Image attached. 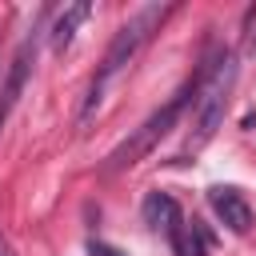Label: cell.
I'll return each mask as SVG.
<instances>
[{
	"instance_id": "3957f363",
	"label": "cell",
	"mask_w": 256,
	"mask_h": 256,
	"mask_svg": "<svg viewBox=\"0 0 256 256\" xmlns=\"http://www.w3.org/2000/svg\"><path fill=\"white\" fill-rule=\"evenodd\" d=\"M192 96H196V76L184 80L180 92H176L168 104H160V108H156V112H152V116H148L128 140H120V144L108 152V164H104V168H108V172H124V168L140 164V160H144V156H148V152H152V148H156V144L180 124V116H184V108L192 104Z\"/></svg>"
},
{
	"instance_id": "6da1fadb",
	"label": "cell",
	"mask_w": 256,
	"mask_h": 256,
	"mask_svg": "<svg viewBox=\"0 0 256 256\" xmlns=\"http://www.w3.org/2000/svg\"><path fill=\"white\" fill-rule=\"evenodd\" d=\"M236 88V56L224 48V44H212L196 68V96H192V132L184 140V156H196L212 136L216 128L224 124V112H228V96Z\"/></svg>"
},
{
	"instance_id": "30bf717a",
	"label": "cell",
	"mask_w": 256,
	"mask_h": 256,
	"mask_svg": "<svg viewBox=\"0 0 256 256\" xmlns=\"http://www.w3.org/2000/svg\"><path fill=\"white\" fill-rule=\"evenodd\" d=\"M252 52H256V36H252Z\"/></svg>"
},
{
	"instance_id": "8992f818",
	"label": "cell",
	"mask_w": 256,
	"mask_h": 256,
	"mask_svg": "<svg viewBox=\"0 0 256 256\" xmlns=\"http://www.w3.org/2000/svg\"><path fill=\"white\" fill-rule=\"evenodd\" d=\"M208 204H212V212L220 216V224H224L228 232L244 236V232L252 228V204L244 200L240 188H232V184H216V188H208Z\"/></svg>"
},
{
	"instance_id": "52a82bcc",
	"label": "cell",
	"mask_w": 256,
	"mask_h": 256,
	"mask_svg": "<svg viewBox=\"0 0 256 256\" xmlns=\"http://www.w3.org/2000/svg\"><path fill=\"white\" fill-rule=\"evenodd\" d=\"M88 12H92V4L80 0V4H68V8L52 20V28H48V44H52V52H64V48L72 44V36H76V28L88 20Z\"/></svg>"
},
{
	"instance_id": "9c48e42d",
	"label": "cell",
	"mask_w": 256,
	"mask_h": 256,
	"mask_svg": "<svg viewBox=\"0 0 256 256\" xmlns=\"http://www.w3.org/2000/svg\"><path fill=\"white\" fill-rule=\"evenodd\" d=\"M0 256H12V244H8L4 236H0Z\"/></svg>"
},
{
	"instance_id": "7a4b0ae2",
	"label": "cell",
	"mask_w": 256,
	"mask_h": 256,
	"mask_svg": "<svg viewBox=\"0 0 256 256\" xmlns=\"http://www.w3.org/2000/svg\"><path fill=\"white\" fill-rule=\"evenodd\" d=\"M172 8L168 4H148V8H140L136 16H128L124 24H120V32L112 36V44H108V52H104V60H100V68H96V76H92V84H88V96H84V108H80V120H88L96 108H100V100H104V92H108V84L136 60V52L152 40V32L164 24V16H168Z\"/></svg>"
},
{
	"instance_id": "5b68a950",
	"label": "cell",
	"mask_w": 256,
	"mask_h": 256,
	"mask_svg": "<svg viewBox=\"0 0 256 256\" xmlns=\"http://www.w3.org/2000/svg\"><path fill=\"white\" fill-rule=\"evenodd\" d=\"M32 60H36V32L24 36V44L16 48V56H12V64H8V72H4V84H0V128H4V120L12 116V108H16V100H20L24 84H28Z\"/></svg>"
},
{
	"instance_id": "ba28073f",
	"label": "cell",
	"mask_w": 256,
	"mask_h": 256,
	"mask_svg": "<svg viewBox=\"0 0 256 256\" xmlns=\"http://www.w3.org/2000/svg\"><path fill=\"white\" fill-rule=\"evenodd\" d=\"M88 256H128V252H120V248L108 244V240H88Z\"/></svg>"
},
{
	"instance_id": "277c9868",
	"label": "cell",
	"mask_w": 256,
	"mask_h": 256,
	"mask_svg": "<svg viewBox=\"0 0 256 256\" xmlns=\"http://www.w3.org/2000/svg\"><path fill=\"white\" fill-rule=\"evenodd\" d=\"M144 220H148V228H156V232L168 236V244H172L176 256H208L204 228L196 220H184L180 208H176V200L168 192H152L144 200Z\"/></svg>"
}]
</instances>
